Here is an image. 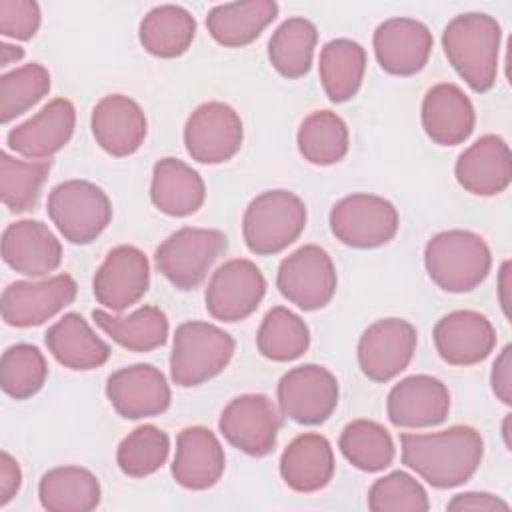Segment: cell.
<instances>
[{"label":"cell","mask_w":512,"mask_h":512,"mask_svg":"<svg viewBox=\"0 0 512 512\" xmlns=\"http://www.w3.org/2000/svg\"><path fill=\"white\" fill-rule=\"evenodd\" d=\"M402 462L434 488L464 484L484 456L482 436L470 426L432 434H400Z\"/></svg>","instance_id":"obj_1"},{"label":"cell","mask_w":512,"mask_h":512,"mask_svg":"<svg viewBox=\"0 0 512 512\" xmlns=\"http://www.w3.org/2000/svg\"><path fill=\"white\" fill-rule=\"evenodd\" d=\"M502 30L496 18L468 12L452 18L442 32V48L452 68L474 92L494 86Z\"/></svg>","instance_id":"obj_2"},{"label":"cell","mask_w":512,"mask_h":512,"mask_svg":"<svg viewBox=\"0 0 512 512\" xmlns=\"http://www.w3.org/2000/svg\"><path fill=\"white\" fill-rule=\"evenodd\" d=\"M424 264L438 288L462 294L484 282L492 266V254L482 236L470 230H446L428 240Z\"/></svg>","instance_id":"obj_3"},{"label":"cell","mask_w":512,"mask_h":512,"mask_svg":"<svg viewBox=\"0 0 512 512\" xmlns=\"http://www.w3.org/2000/svg\"><path fill=\"white\" fill-rule=\"evenodd\" d=\"M234 346V338L214 324L200 320L180 324L170 354L172 382L182 388L208 382L228 366Z\"/></svg>","instance_id":"obj_4"},{"label":"cell","mask_w":512,"mask_h":512,"mask_svg":"<svg viewBox=\"0 0 512 512\" xmlns=\"http://www.w3.org/2000/svg\"><path fill=\"white\" fill-rule=\"evenodd\" d=\"M304 226L306 206L294 192L266 190L246 206L242 236L252 254L270 256L298 240Z\"/></svg>","instance_id":"obj_5"},{"label":"cell","mask_w":512,"mask_h":512,"mask_svg":"<svg viewBox=\"0 0 512 512\" xmlns=\"http://www.w3.org/2000/svg\"><path fill=\"white\" fill-rule=\"evenodd\" d=\"M228 238L214 228L184 226L172 232L154 254L158 270L178 290H194L210 266L226 252Z\"/></svg>","instance_id":"obj_6"},{"label":"cell","mask_w":512,"mask_h":512,"mask_svg":"<svg viewBox=\"0 0 512 512\" xmlns=\"http://www.w3.org/2000/svg\"><path fill=\"white\" fill-rule=\"evenodd\" d=\"M48 216L72 244H90L112 220L106 192L88 180H66L48 194Z\"/></svg>","instance_id":"obj_7"},{"label":"cell","mask_w":512,"mask_h":512,"mask_svg":"<svg viewBox=\"0 0 512 512\" xmlns=\"http://www.w3.org/2000/svg\"><path fill=\"white\" fill-rule=\"evenodd\" d=\"M330 230L346 246L376 248L398 232V210L376 194H350L330 210Z\"/></svg>","instance_id":"obj_8"},{"label":"cell","mask_w":512,"mask_h":512,"mask_svg":"<svg viewBox=\"0 0 512 512\" xmlns=\"http://www.w3.org/2000/svg\"><path fill=\"white\" fill-rule=\"evenodd\" d=\"M336 268L328 252L306 244L286 256L276 274L280 294L302 310L324 308L336 292Z\"/></svg>","instance_id":"obj_9"},{"label":"cell","mask_w":512,"mask_h":512,"mask_svg":"<svg viewBox=\"0 0 512 512\" xmlns=\"http://www.w3.org/2000/svg\"><path fill=\"white\" fill-rule=\"evenodd\" d=\"M280 412L306 426L326 422L338 406L336 376L318 364H302L288 370L278 382Z\"/></svg>","instance_id":"obj_10"},{"label":"cell","mask_w":512,"mask_h":512,"mask_svg":"<svg viewBox=\"0 0 512 512\" xmlns=\"http://www.w3.org/2000/svg\"><path fill=\"white\" fill-rule=\"evenodd\" d=\"M266 292L260 268L246 258H232L218 266L206 286L204 302L214 320L238 322L248 318Z\"/></svg>","instance_id":"obj_11"},{"label":"cell","mask_w":512,"mask_h":512,"mask_svg":"<svg viewBox=\"0 0 512 512\" xmlns=\"http://www.w3.org/2000/svg\"><path fill=\"white\" fill-rule=\"evenodd\" d=\"M242 120L224 102H204L186 120L184 144L192 160L220 164L236 156L242 146Z\"/></svg>","instance_id":"obj_12"},{"label":"cell","mask_w":512,"mask_h":512,"mask_svg":"<svg viewBox=\"0 0 512 512\" xmlns=\"http://www.w3.org/2000/svg\"><path fill=\"white\" fill-rule=\"evenodd\" d=\"M418 342L416 328L402 318H382L370 324L358 342V364L374 382H388L404 372Z\"/></svg>","instance_id":"obj_13"},{"label":"cell","mask_w":512,"mask_h":512,"mask_svg":"<svg viewBox=\"0 0 512 512\" xmlns=\"http://www.w3.org/2000/svg\"><path fill=\"white\" fill-rule=\"evenodd\" d=\"M78 286L70 274H58L40 282L18 280L2 292V318L16 328L40 326L76 298Z\"/></svg>","instance_id":"obj_14"},{"label":"cell","mask_w":512,"mask_h":512,"mask_svg":"<svg viewBox=\"0 0 512 512\" xmlns=\"http://www.w3.org/2000/svg\"><path fill=\"white\" fill-rule=\"evenodd\" d=\"M218 428L228 444L248 456H266L274 450L280 418L264 394H242L222 410Z\"/></svg>","instance_id":"obj_15"},{"label":"cell","mask_w":512,"mask_h":512,"mask_svg":"<svg viewBox=\"0 0 512 512\" xmlns=\"http://www.w3.org/2000/svg\"><path fill=\"white\" fill-rule=\"evenodd\" d=\"M150 264L146 254L136 246L112 248L94 274L92 290L104 308L122 312L136 304L148 290Z\"/></svg>","instance_id":"obj_16"},{"label":"cell","mask_w":512,"mask_h":512,"mask_svg":"<svg viewBox=\"0 0 512 512\" xmlns=\"http://www.w3.org/2000/svg\"><path fill=\"white\" fill-rule=\"evenodd\" d=\"M106 396L126 420L158 416L172 400L164 374L150 364H134L112 372L106 380Z\"/></svg>","instance_id":"obj_17"},{"label":"cell","mask_w":512,"mask_h":512,"mask_svg":"<svg viewBox=\"0 0 512 512\" xmlns=\"http://www.w3.org/2000/svg\"><path fill=\"white\" fill-rule=\"evenodd\" d=\"M434 346L440 358L452 366H472L490 356L496 346L492 322L474 310H456L434 326Z\"/></svg>","instance_id":"obj_18"},{"label":"cell","mask_w":512,"mask_h":512,"mask_svg":"<svg viewBox=\"0 0 512 512\" xmlns=\"http://www.w3.org/2000/svg\"><path fill=\"white\" fill-rule=\"evenodd\" d=\"M374 54L382 70L394 76L420 72L432 52V34L414 18H390L374 30Z\"/></svg>","instance_id":"obj_19"},{"label":"cell","mask_w":512,"mask_h":512,"mask_svg":"<svg viewBox=\"0 0 512 512\" xmlns=\"http://www.w3.org/2000/svg\"><path fill=\"white\" fill-rule=\"evenodd\" d=\"M388 418L398 428H428L446 420L450 392L434 376L416 374L392 386L386 402Z\"/></svg>","instance_id":"obj_20"},{"label":"cell","mask_w":512,"mask_h":512,"mask_svg":"<svg viewBox=\"0 0 512 512\" xmlns=\"http://www.w3.org/2000/svg\"><path fill=\"white\" fill-rule=\"evenodd\" d=\"M76 110L66 98H54L26 122L14 126L6 142L28 160H50L74 134Z\"/></svg>","instance_id":"obj_21"},{"label":"cell","mask_w":512,"mask_h":512,"mask_svg":"<svg viewBox=\"0 0 512 512\" xmlns=\"http://www.w3.org/2000/svg\"><path fill=\"white\" fill-rule=\"evenodd\" d=\"M458 184L474 196H494L504 192L512 180V156L504 138L496 134L480 136L456 160Z\"/></svg>","instance_id":"obj_22"},{"label":"cell","mask_w":512,"mask_h":512,"mask_svg":"<svg viewBox=\"0 0 512 512\" xmlns=\"http://www.w3.org/2000/svg\"><path fill=\"white\" fill-rule=\"evenodd\" d=\"M90 126L98 146L116 158L136 152L148 130L142 108L124 94L104 96L92 110Z\"/></svg>","instance_id":"obj_23"},{"label":"cell","mask_w":512,"mask_h":512,"mask_svg":"<svg viewBox=\"0 0 512 512\" xmlns=\"http://www.w3.org/2000/svg\"><path fill=\"white\" fill-rule=\"evenodd\" d=\"M4 262L24 276H44L62 262V246L40 220L12 222L2 234Z\"/></svg>","instance_id":"obj_24"},{"label":"cell","mask_w":512,"mask_h":512,"mask_svg":"<svg viewBox=\"0 0 512 512\" xmlns=\"http://www.w3.org/2000/svg\"><path fill=\"white\" fill-rule=\"evenodd\" d=\"M224 466V448L212 430L204 426H188L178 434L172 476L182 488H212L220 480Z\"/></svg>","instance_id":"obj_25"},{"label":"cell","mask_w":512,"mask_h":512,"mask_svg":"<svg viewBox=\"0 0 512 512\" xmlns=\"http://www.w3.org/2000/svg\"><path fill=\"white\" fill-rule=\"evenodd\" d=\"M476 114L464 90L452 82L432 86L422 100V126L440 146L462 144L474 130Z\"/></svg>","instance_id":"obj_26"},{"label":"cell","mask_w":512,"mask_h":512,"mask_svg":"<svg viewBox=\"0 0 512 512\" xmlns=\"http://www.w3.org/2000/svg\"><path fill=\"white\" fill-rule=\"evenodd\" d=\"M334 452L322 434L296 436L280 456V476L294 492L310 494L322 490L334 476Z\"/></svg>","instance_id":"obj_27"},{"label":"cell","mask_w":512,"mask_h":512,"mask_svg":"<svg viewBox=\"0 0 512 512\" xmlns=\"http://www.w3.org/2000/svg\"><path fill=\"white\" fill-rule=\"evenodd\" d=\"M206 198V186L200 174L178 158H162L154 164L150 200L168 216H190Z\"/></svg>","instance_id":"obj_28"},{"label":"cell","mask_w":512,"mask_h":512,"mask_svg":"<svg viewBox=\"0 0 512 512\" xmlns=\"http://www.w3.org/2000/svg\"><path fill=\"white\" fill-rule=\"evenodd\" d=\"M50 354L70 370H94L110 358V346L76 312L64 314L46 332Z\"/></svg>","instance_id":"obj_29"},{"label":"cell","mask_w":512,"mask_h":512,"mask_svg":"<svg viewBox=\"0 0 512 512\" xmlns=\"http://www.w3.org/2000/svg\"><path fill=\"white\" fill-rule=\"evenodd\" d=\"M278 16L274 0H240L214 6L206 16L210 36L228 48L254 42L262 30Z\"/></svg>","instance_id":"obj_30"},{"label":"cell","mask_w":512,"mask_h":512,"mask_svg":"<svg viewBox=\"0 0 512 512\" xmlns=\"http://www.w3.org/2000/svg\"><path fill=\"white\" fill-rule=\"evenodd\" d=\"M38 496L48 512H90L100 504V482L82 466H58L40 478Z\"/></svg>","instance_id":"obj_31"},{"label":"cell","mask_w":512,"mask_h":512,"mask_svg":"<svg viewBox=\"0 0 512 512\" xmlns=\"http://www.w3.org/2000/svg\"><path fill=\"white\" fill-rule=\"evenodd\" d=\"M196 36L194 16L176 4L152 8L140 22L138 38L146 52L158 58L182 56Z\"/></svg>","instance_id":"obj_32"},{"label":"cell","mask_w":512,"mask_h":512,"mask_svg":"<svg viewBox=\"0 0 512 512\" xmlns=\"http://www.w3.org/2000/svg\"><path fill=\"white\" fill-rule=\"evenodd\" d=\"M92 318L116 344L132 352L156 350L168 338V318L158 306H142L128 316L94 310Z\"/></svg>","instance_id":"obj_33"},{"label":"cell","mask_w":512,"mask_h":512,"mask_svg":"<svg viewBox=\"0 0 512 512\" xmlns=\"http://www.w3.org/2000/svg\"><path fill=\"white\" fill-rule=\"evenodd\" d=\"M366 70V50L348 38L324 44L320 52V82L332 102H346L356 96Z\"/></svg>","instance_id":"obj_34"},{"label":"cell","mask_w":512,"mask_h":512,"mask_svg":"<svg viewBox=\"0 0 512 512\" xmlns=\"http://www.w3.org/2000/svg\"><path fill=\"white\" fill-rule=\"evenodd\" d=\"M316 40L318 30L310 20L302 16L284 20L268 42L270 64L284 78H302L310 70Z\"/></svg>","instance_id":"obj_35"},{"label":"cell","mask_w":512,"mask_h":512,"mask_svg":"<svg viewBox=\"0 0 512 512\" xmlns=\"http://www.w3.org/2000/svg\"><path fill=\"white\" fill-rule=\"evenodd\" d=\"M338 448L344 458L362 472H380L394 460L390 432L374 420H352L344 426Z\"/></svg>","instance_id":"obj_36"},{"label":"cell","mask_w":512,"mask_h":512,"mask_svg":"<svg viewBox=\"0 0 512 512\" xmlns=\"http://www.w3.org/2000/svg\"><path fill=\"white\" fill-rule=\"evenodd\" d=\"M256 346L272 362H290L308 350L310 330L298 314L276 306L266 312L256 334Z\"/></svg>","instance_id":"obj_37"},{"label":"cell","mask_w":512,"mask_h":512,"mask_svg":"<svg viewBox=\"0 0 512 512\" xmlns=\"http://www.w3.org/2000/svg\"><path fill=\"white\" fill-rule=\"evenodd\" d=\"M298 150L310 164L330 166L348 152V128L332 110H316L304 118L298 130Z\"/></svg>","instance_id":"obj_38"},{"label":"cell","mask_w":512,"mask_h":512,"mask_svg":"<svg viewBox=\"0 0 512 512\" xmlns=\"http://www.w3.org/2000/svg\"><path fill=\"white\" fill-rule=\"evenodd\" d=\"M50 172V160H18L0 154V196L12 212L32 210Z\"/></svg>","instance_id":"obj_39"},{"label":"cell","mask_w":512,"mask_h":512,"mask_svg":"<svg viewBox=\"0 0 512 512\" xmlns=\"http://www.w3.org/2000/svg\"><path fill=\"white\" fill-rule=\"evenodd\" d=\"M170 452V440L154 424L134 428L116 450V462L126 476L144 478L162 468Z\"/></svg>","instance_id":"obj_40"},{"label":"cell","mask_w":512,"mask_h":512,"mask_svg":"<svg viewBox=\"0 0 512 512\" xmlns=\"http://www.w3.org/2000/svg\"><path fill=\"white\" fill-rule=\"evenodd\" d=\"M46 376L48 364L36 346L14 344L4 350L0 360V384L8 396L16 400L34 396L44 386Z\"/></svg>","instance_id":"obj_41"},{"label":"cell","mask_w":512,"mask_h":512,"mask_svg":"<svg viewBox=\"0 0 512 512\" xmlns=\"http://www.w3.org/2000/svg\"><path fill=\"white\" fill-rule=\"evenodd\" d=\"M50 92V74L38 64H24L0 76V120L6 124L28 112Z\"/></svg>","instance_id":"obj_42"},{"label":"cell","mask_w":512,"mask_h":512,"mask_svg":"<svg viewBox=\"0 0 512 512\" xmlns=\"http://www.w3.org/2000/svg\"><path fill=\"white\" fill-rule=\"evenodd\" d=\"M368 508L372 512H426L430 502L424 486L416 478L396 470L372 484Z\"/></svg>","instance_id":"obj_43"},{"label":"cell","mask_w":512,"mask_h":512,"mask_svg":"<svg viewBox=\"0 0 512 512\" xmlns=\"http://www.w3.org/2000/svg\"><path fill=\"white\" fill-rule=\"evenodd\" d=\"M40 28V6L32 0H0V32L6 38L30 40Z\"/></svg>","instance_id":"obj_44"},{"label":"cell","mask_w":512,"mask_h":512,"mask_svg":"<svg viewBox=\"0 0 512 512\" xmlns=\"http://www.w3.org/2000/svg\"><path fill=\"white\" fill-rule=\"evenodd\" d=\"M510 506L502 498L488 494V492H462L456 494L448 504L446 510L450 512H506Z\"/></svg>","instance_id":"obj_45"},{"label":"cell","mask_w":512,"mask_h":512,"mask_svg":"<svg viewBox=\"0 0 512 512\" xmlns=\"http://www.w3.org/2000/svg\"><path fill=\"white\" fill-rule=\"evenodd\" d=\"M492 392L504 404H512V348L504 346L498 358L494 360L490 374Z\"/></svg>","instance_id":"obj_46"},{"label":"cell","mask_w":512,"mask_h":512,"mask_svg":"<svg viewBox=\"0 0 512 512\" xmlns=\"http://www.w3.org/2000/svg\"><path fill=\"white\" fill-rule=\"evenodd\" d=\"M22 484V472L18 462L8 454H0V506H6L16 492L20 490Z\"/></svg>","instance_id":"obj_47"},{"label":"cell","mask_w":512,"mask_h":512,"mask_svg":"<svg viewBox=\"0 0 512 512\" xmlns=\"http://www.w3.org/2000/svg\"><path fill=\"white\" fill-rule=\"evenodd\" d=\"M510 260H504L502 268H500V278H498V298H500V306L506 318H510Z\"/></svg>","instance_id":"obj_48"},{"label":"cell","mask_w":512,"mask_h":512,"mask_svg":"<svg viewBox=\"0 0 512 512\" xmlns=\"http://www.w3.org/2000/svg\"><path fill=\"white\" fill-rule=\"evenodd\" d=\"M24 58V50L20 46H14V44H8V42H2L0 44V66H8V64H14L18 60Z\"/></svg>","instance_id":"obj_49"},{"label":"cell","mask_w":512,"mask_h":512,"mask_svg":"<svg viewBox=\"0 0 512 512\" xmlns=\"http://www.w3.org/2000/svg\"><path fill=\"white\" fill-rule=\"evenodd\" d=\"M508 422H510V414L506 416V420H504V428H502V434H504V442H506V448L510 450V438H508Z\"/></svg>","instance_id":"obj_50"}]
</instances>
